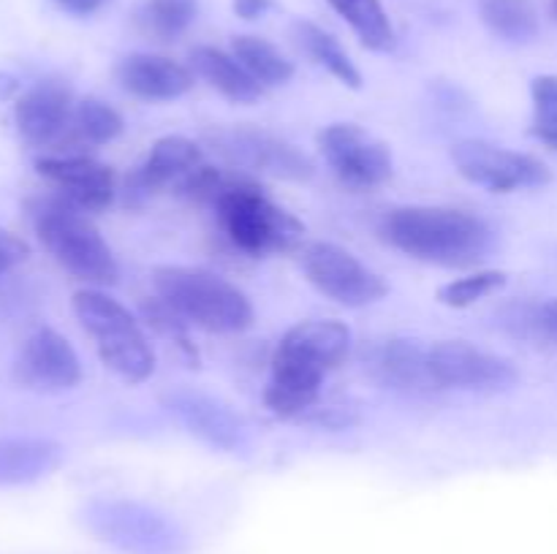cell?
Returning <instances> with one entry per match:
<instances>
[{
  "label": "cell",
  "instance_id": "1",
  "mask_svg": "<svg viewBox=\"0 0 557 554\" xmlns=\"http://www.w3.org/2000/svg\"><path fill=\"white\" fill-rule=\"evenodd\" d=\"M381 231L400 253L449 269L479 264L490 250L487 223L455 206H397Z\"/></svg>",
  "mask_w": 557,
  "mask_h": 554
},
{
  "label": "cell",
  "instance_id": "2",
  "mask_svg": "<svg viewBox=\"0 0 557 554\" xmlns=\"http://www.w3.org/2000/svg\"><path fill=\"white\" fill-rule=\"evenodd\" d=\"M30 221L49 255L76 280L98 288L117 282L120 269L112 248L79 206L63 196L36 199L30 201Z\"/></svg>",
  "mask_w": 557,
  "mask_h": 554
},
{
  "label": "cell",
  "instance_id": "3",
  "mask_svg": "<svg viewBox=\"0 0 557 554\" xmlns=\"http://www.w3.org/2000/svg\"><path fill=\"white\" fill-rule=\"evenodd\" d=\"M152 286L158 299L172 307L185 324L215 335H234L253 324L250 299L223 280L221 275L199 266H156Z\"/></svg>",
  "mask_w": 557,
  "mask_h": 554
},
{
  "label": "cell",
  "instance_id": "4",
  "mask_svg": "<svg viewBox=\"0 0 557 554\" xmlns=\"http://www.w3.org/2000/svg\"><path fill=\"white\" fill-rule=\"evenodd\" d=\"M212 206H215L218 221H221L223 231L232 239L234 248L253 255V259L286 253L302 242V223L292 212L267 199L264 190L250 182L248 177H223Z\"/></svg>",
  "mask_w": 557,
  "mask_h": 554
},
{
  "label": "cell",
  "instance_id": "5",
  "mask_svg": "<svg viewBox=\"0 0 557 554\" xmlns=\"http://www.w3.org/2000/svg\"><path fill=\"white\" fill-rule=\"evenodd\" d=\"M74 315L96 342L101 362L117 378L128 383H141L150 378L156 369V353L128 307L98 288H85L74 293Z\"/></svg>",
  "mask_w": 557,
  "mask_h": 554
},
{
  "label": "cell",
  "instance_id": "6",
  "mask_svg": "<svg viewBox=\"0 0 557 554\" xmlns=\"http://www.w3.org/2000/svg\"><path fill=\"white\" fill-rule=\"evenodd\" d=\"M82 521L98 541L123 554H183L188 546L177 521L136 500H90L82 511Z\"/></svg>",
  "mask_w": 557,
  "mask_h": 554
},
{
  "label": "cell",
  "instance_id": "7",
  "mask_svg": "<svg viewBox=\"0 0 557 554\" xmlns=\"http://www.w3.org/2000/svg\"><path fill=\"white\" fill-rule=\"evenodd\" d=\"M207 141L234 168L288 179V182H308L313 177V161L302 150L256 125L212 128L207 130Z\"/></svg>",
  "mask_w": 557,
  "mask_h": 554
},
{
  "label": "cell",
  "instance_id": "8",
  "mask_svg": "<svg viewBox=\"0 0 557 554\" xmlns=\"http://www.w3.org/2000/svg\"><path fill=\"white\" fill-rule=\"evenodd\" d=\"M299 264L308 280L343 307H368L389 291L379 272L370 269L341 244L308 242L299 253Z\"/></svg>",
  "mask_w": 557,
  "mask_h": 554
},
{
  "label": "cell",
  "instance_id": "9",
  "mask_svg": "<svg viewBox=\"0 0 557 554\" xmlns=\"http://www.w3.org/2000/svg\"><path fill=\"white\" fill-rule=\"evenodd\" d=\"M451 161L457 172L473 185L493 190V193H511L520 188H539L553 179L547 163L528 152L506 150L482 139L457 141L451 147Z\"/></svg>",
  "mask_w": 557,
  "mask_h": 554
},
{
  "label": "cell",
  "instance_id": "10",
  "mask_svg": "<svg viewBox=\"0 0 557 554\" xmlns=\"http://www.w3.org/2000/svg\"><path fill=\"white\" fill-rule=\"evenodd\" d=\"M319 144L332 172L348 188L370 190L389 182L395 168L389 147L359 125L332 123L330 128L321 130Z\"/></svg>",
  "mask_w": 557,
  "mask_h": 554
},
{
  "label": "cell",
  "instance_id": "11",
  "mask_svg": "<svg viewBox=\"0 0 557 554\" xmlns=\"http://www.w3.org/2000/svg\"><path fill=\"white\" fill-rule=\"evenodd\" d=\"M430 373L438 389L500 391L517 380L511 362L466 340H444L430 348Z\"/></svg>",
  "mask_w": 557,
  "mask_h": 554
},
{
  "label": "cell",
  "instance_id": "12",
  "mask_svg": "<svg viewBox=\"0 0 557 554\" xmlns=\"http://www.w3.org/2000/svg\"><path fill=\"white\" fill-rule=\"evenodd\" d=\"M14 378L33 391H69L82 380V364L60 331L38 329L16 356Z\"/></svg>",
  "mask_w": 557,
  "mask_h": 554
},
{
  "label": "cell",
  "instance_id": "13",
  "mask_svg": "<svg viewBox=\"0 0 557 554\" xmlns=\"http://www.w3.org/2000/svg\"><path fill=\"white\" fill-rule=\"evenodd\" d=\"M74 92L60 79H41L16 101V130L30 147H52L69 139Z\"/></svg>",
  "mask_w": 557,
  "mask_h": 554
},
{
  "label": "cell",
  "instance_id": "14",
  "mask_svg": "<svg viewBox=\"0 0 557 554\" xmlns=\"http://www.w3.org/2000/svg\"><path fill=\"white\" fill-rule=\"evenodd\" d=\"M163 407L205 443L215 445V449L232 451L239 449L245 440V424L226 402L218 396L205 394L196 389H174L161 396Z\"/></svg>",
  "mask_w": 557,
  "mask_h": 554
},
{
  "label": "cell",
  "instance_id": "15",
  "mask_svg": "<svg viewBox=\"0 0 557 554\" xmlns=\"http://www.w3.org/2000/svg\"><path fill=\"white\" fill-rule=\"evenodd\" d=\"M36 172L82 212H103L117 193L112 168L87 155L41 158Z\"/></svg>",
  "mask_w": 557,
  "mask_h": 554
},
{
  "label": "cell",
  "instance_id": "16",
  "mask_svg": "<svg viewBox=\"0 0 557 554\" xmlns=\"http://www.w3.org/2000/svg\"><path fill=\"white\" fill-rule=\"evenodd\" d=\"M201 147L188 136H161L156 144L150 147L145 161L128 174L125 179V190L136 199H147L161 190H180L185 179L201 166Z\"/></svg>",
  "mask_w": 557,
  "mask_h": 554
},
{
  "label": "cell",
  "instance_id": "17",
  "mask_svg": "<svg viewBox=\"0 0 557 554\" xmlns=\"http://www.w3.org/2000/svg\"><path fill=\"white\" fill-rule=\"evenodd\" d=\"M351 351V329L341 320H302L281 337L275 356L332 373Z\"/></svg>",
  "mask_w": 557,
  "mask_h": 554
},
{
  "label": "cell",
  "instance_id": "18",
  "mask_svg": "<svg viewBox=\"0 0 557 554\" xmlns=\"http://www.w3.org/2000/svg\"><path fill=\"white\" fill-rule=\"evenodd\" d=\"M117 81L145 101H174L194 87V71L163 54L134 52L120 60Z\"/></svg>",
  "mask_w": 557,
  "mask_h": 554
},
{
  "label": "cell",
  "instance_id": "19",
  "mask_svg": "<svg viewBox=\"0 0 557 554\" xmlns=\"http://www.w3.org/2000/svg\"><path fill=\"white\" fill-rule=\"evenodd\" d=\"M326 375L313 367L272 356V378L264 389V405L281 418H297L319 402Z\"/></svg>",
  "mask_w": 557,
  "mask_h": 554
},
{
  "label": "cell",
  "instance_id": "20",
  "mask_svg": "<svg viewBox=\"0 0 557 554\" xmlns=\"http://www.w3.org/2000/svg\"><path fill=\"white\" fill-rule=\"evenodd\" d=\"M373 373L384 386L408 394H428L438 389L430 373V351H422L411 340H386L373 356Z\"/></svg>",
  "mask_w": 557,
  "mask_h": 554
},
{
  "label": "cell",
  "instance_id": "21",
  "mask_svg": "<svg viewBox=\"0 0 557 554\" xmlns=\"http://www.w3.org/2000/svg\"><path fill=\"white\" fill-rule=\"evenodd\" d=\"M60 459L63 449L49 438H0V487L41 481Z\"/></svg>",
  "mask_w": 557,
  "mask_h": 554
},
{
  "label": "cell",
  "instance_id": "22",
  "mask_svg": "<svg viewBox=\"0 0 557 554\" xmlns=\"http://www.w3.org/2000/svg\"><path fill=\"white\" fill-rule=\"evenodd\" d=\"M190 65H194L196 74H199L212 90H218L232 103H245V106H250V103L261 101V96H264V87L245 71V65L239 63L234 54H226L223 49L196 47L194 52H190Z\"/></svg>",
  "mask_w": 557,
  "mask_h": 554
},
{
  "label": "cell",
  "instance_id": "23",
  "mask_svg": "<svg viewBox=\"0 0 557 554\" xmlns=\"http://www.w3.org/2000/svg\"><path fill=\"white\" fill-rule=\"evenodd\" d=\"M294 41H297V47L302 49L315 65L330 71L337 81H343L346 87H354V90L362 87V74H359L354 60L348 58V52L337 43L335 36L321 30V27L313 25V22L302 20V22H294Z\"/></svg>",
  "mask_w": 557,
  "mask_h": 554
},
{
  "label": "cell",
  "instance_id": "24",
  "mask_svg": "<svg viewBox=\"0 0 557 554\" xmlns=\"http://www.w3.org/2000/svg\"><path fill=\"white\" fill-rule=\"evenodd\" d=\"M199 0H145L136 9V27L141 36L158 43L177 41L196 22Z\"/></svg>",
  "mask_w": 557,
  "mask_h": 554
},
{
  "label": "cell",
  "instance_id": "25",
  "mask_svg": "<svg viewBox=\"0 0 557 554\" xmlns=\"http://www.w3.org/2000/svg\"><path fill=\"white\" fill-rule=\"evenodd\" d=\"M232 54L245 65L250 76L259 81L261 87L286 85L294 76V65L281 49L272 41L261 36H234L232 38Z\"/></svg>",
  "mask_w": 557,
  "mask_h": 554
},
{
  "label": "cell",
  "instance_id": "26",
  "mask_svg": "<svg viewBox=\"0 0 557 554\" xmlns=\"http://www.w3.org/2000/svg\"><path fill=\"white\" fill-rule=\"evenodd\" d=\"M326 3L351 25V30L368 49L386 52L395 47V27L381 0H326Z\"/></svg>",
  "mask_w": 557,
  "mask_h": 554
},
{
  "label": "cell",
  "instance_id": "27",
  "mask_svg": "<svg viewBox=\"0 0 557 554\" xmlns=\"http://www.w3.org/2000/svg\"><path fill=\"white\" fill-rule=\"evenodd\" d=\"M123 134V117L114 106H109L101 98H82L76 101L74 119H71L69 144L79 147H101L114 141Z\"/></svg>",
  "mask_w": 557,
  "mask_h": 554
},
{
  "label": "cell",
  "instance_id": "28",
  "mask_svg": "<svg viewBox=\"0 0 557 554\" xmlns=\"http://www.w3.org/2000/svg\"><path fill=\"white\" fill-rule=\"evenodd\" d=\"M479 16L504 41L525 43L539 33V14L531 0H479Z\"/></svg>",
  "mask_w": 557,
  "mask_h": 554
},
{
  "label": "cell",
  "instance_id": "29",
  "mask_svg": "<svg viewBox=\"0 0 557 554\" xmlns=\"http://www.w3.org/2000/svg\"><path fill=\"white\" fill-rule=\"evenodd\" d=\"M506 286V272L498 269H479L473 275L451 280L438 288V302L451 310H466L473 307L476 302L487 299L490 293L500 291Z\"/></svg>",
  "mask_w": 557,
  "mask_h": 554
},
{
  "label": "cell",
  "instance_id": "30",
  "mask_svg": "<svg viewBox=\"0 0 557 554\" xmlns=\"http://www.w3.org/2000/svg\"><path fill=\"white\" fill-rule=\"evenodd\" d=\"M533 96V134L557 150V76H536L531 85Z\"/></svg>",
  "mask_w": 557,
  "mask_h": 554
},
{
  "label": "cell",
  "instance_id": "31",
  "mask_svg": "<svg viewBox=\"0 0 557 554\" xmlns=\"http://www.w3.org/2000/svg\"><path fill=\"white\" fill-rule=\"evenodd\" d=\"M27 255H30V248H27L25 239H20L16 234L0 228V275L14 269L16 264H22Z\"/></svg>",
  "mask_w": 557,
  "mask_h": 554
},
{
  "label": "cell",
  "instance_id": "32",
  "mask_svg": "<svg viewBox=\"0 0 557 554\" xmlns=\"http://www.w3.org/2000/svg\"><path fill=\"white\" fill-rule=\"evenodd\" d=\"M536 329L542 331L544 337H549V340L557 342V299H549V302H544L542 307L536 310Z\"/></svg>",
  "mask_w": 557,
  "mask_h": 554
},
{
  "label": "cell",
  "instance_id": "33",
  "mask_svg": "<svg viewBox=\"0 0 557 554\" xmlns=\"http://www.w3.org/2000/svg\"><path fill=\"white\" fill-rule=\"evenodd\" d=\"M232 3H234V14H237L239 20L253 22L270 11L272 0H232Z\"/></svg>",
  "mask_w": 557,
  "mask_h": 554
},
{
  "label": "cell",
  "instance_id": "34",
  "mask_svg": "<svg viewBox=\"0 0 557 554\" xmlns=\"http://www.w3.org/2000/svg\"><path fill=\"white\" fill-rule=\"evenodd\" d=\"M54 3L74 16H90L96 11H101L103 5L112 3V0H54Z\"/></svg>",
  "mask_w": 557,
  "mask_h": 554
},
{
  "label": "cell",
  "instance_id": "35",
  "mask_svg": "<svg viewBox=\"0 0 557 554\" xmlns=\"http://www.w3.org/2000/svg\"><path fill=\"white\" fill-rule=\"evenodd\" d=\"M549 11H553V16L557 20V0H553V3H549Z\"/></svg>",
  "mask_w": 557,
  "mask_h": 554
}]
</instances>
